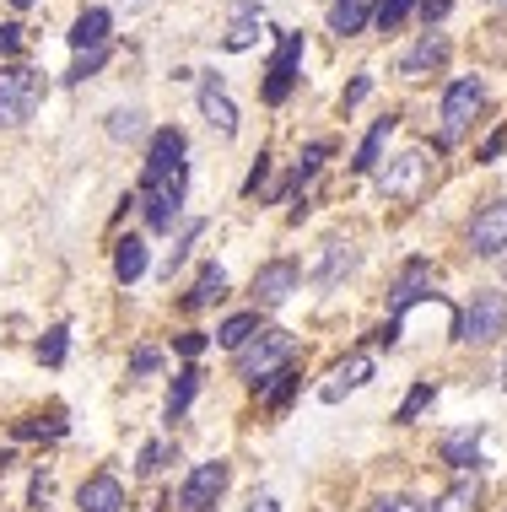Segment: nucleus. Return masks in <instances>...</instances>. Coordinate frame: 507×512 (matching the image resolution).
I'll list each match as a JSON object with an SVG mask.
<instances>
[{
	"mask_svg": "<svg viewBox=\"0 0 507 512\" xmlns=\"http://www.w3.org/2000/svg\"><path fill=\"white\" fill-rule=\"evenodd\" d=\"M195 394H200V372L195 367H184L173 378V389H168V405H162V415H168V421H184V410L195 405Z\"/></svg>",
	"mask_w": 507,
	"mask_h": 512,
	"instance_id": "obj_26",
	"label": "nucleus"
},
{
	"mask_svg": "<svg viewBox=\"0 0 507 512\" xmlns=\"http://www.w3.org/2000/svg\"><path fill=\"white\" fill-rule=\"evenodd\" d=\"M502 389H507V356H502Z\"/></svg>",
	"mask_w": 507,
	"mask_h": 512,
	"instance_id": "obj_49",
	"label": "nucleus"
},
{
	"mask_svg": "<svg viewBox=\"0 0 507 512\" xmlns=\"http://www.w3.org/2000/svg\"><path fill=\"white\" fill-rule=\"evenodd\" d=\"M400 130V114H383V119H373V130L362 135V146H356V162L351 168L356 173H378V162H383V146H389V135Z\"/></svg>",
	"mask_w": 507,
	"mask_h": 512,
	"instance_id": "obj_19",
	"label": "nucleus"
},
{
	"mask_svg": "<svg viewBox=\"0 0 507 512\" xmlns=\"http://www.w3.org/2000/svg\"><path fill=\"white\" fill-rule=\"evenodd\" d=\"M367 512H427V507H421V496H410V491H389V496H373Z\"/></svg>",
	"mask_w": 507,
	"mask_h": 512,
	"instance_id": "obj_34",
	"label": "nucleus"
},
{
	"mask_svg": "<svg viewBox=\"0 0 507 512\" xmlns=\"http://www.w3.org/2000/svg\"><path fill=\"white\" fill-rule=\"evenodd\" d=\"M65 345H71V329L54 324L49 335L38 340V362H44V367H60V362H65Z\"/></svg>",
	"mask_w": 507,
	"mask_h": 512,
	"instance_id": "obj_31",
	"label": "nucleus"
},
{
	"mask_svg": "<svg viewBox=\"0 0 507 512\" xmlns=\"http://www.w3.org/2000/svg\"><path fill=\"white\" fill-rule=\"evenodd\" d=\"M259 308L254 313H232V318H222V329H216V345H227V351H243L254 335H259Z\"/></svg>",
	"mask_w": 507,
	"mask_h": 512,
	"instance_id": "obj_25",
	"label": "nucleus"
},
{
	"mask_svg": "<svg viewBox=\"0 0 507 512\" xmlns=\"http://www.w3.org/2000/svg\"><path fill=\"white\" fill-rule=\"evenodd\" d=\"M330 157V141H308L303 146V157H297V168H292V178H286L281 189H297V184H308L313 173H319V162Z\"/></svg>",
	"mask_w": 507,
	"mask_h": 512,
	"instance_id": "obj_28",
	"label": "nucleus"
},
{
	"mask_svg": "<svg viewBox=\"0 0 507 512\" xmlns=\"http://www.w3.org/2000/svg\"><path fill=\"white\" fill-rule=\"evenodd\" d=\"M76 512H125V486L114 475H87L76 491Z\"/></svg>",
	"mask_w": 507,
	"mask_h": 512,
	"instance_id": "obj_16",
	"label": "nucleus"
},
{
	"mask_svg": "<svg viewBox=\"0 0 507 512\" xmlns=\"http://www.w3.org/2000/svg\"><path fill=\"white\" fill-rule=\"evenodd\" d=\"M227 480H232V464H227V459L195 464V469H189V480H184V486H178L173 507H178V512H211L216 502H222Z\"/></svg>",
	"mask_w": 507,
	"mask_h": 512,
	"instance_id": "obj_6",
	"label": "nucleus"
},
{
	"mask_svg": "<svg viewBox=\"0 0 507 512\" xmlns=\"http://www.w3.org/2000/svg\"><path fill=\"white\" fill-rule=\"evenodd\" d=\"M416 11H421V22H427V27H437L448 11H454V0H416Z\"/></svg>",
	"mask_w": 507,
	"mask_h": 512,
	"instance_id": "obj_38",
	"label": "nucleus"
},
{
	"mask_svg": "<svg viewBox=\"0 0 507 512\" xmlns=\"http://www.w3.org/2000/svg\"><path fill=\"white\" fill-rule=\"evenodd\" d=\"M108 33H114V17H108L103 6H87V11H81V17L71 22V33H65V38H71L76 54H87V49H103Z\"/></svg>",
	"mask_w": 507,
	"mask_h": 512,
	"instance_id": "obj_18",
	"label": "nucleus"
},
{
	"mask_svg": "<svg viewBox=\"0 0 507 512\" xmlns=\"http://www.w3.org/2000/svg\"><path fill=\"white\" fill-rule=\"evenodd\" d=\"M432 399H437V383H416V389H410V394L400 399V410H394V426H410L421 410L432 405Z\"/></svg>",
	"mask_w": 507,
	"mask_h": 512,
	"instance_id": "obj_29",
	"label": "nucleus"
},
{
	"mask_svg": "<svg viewBox=\"0 0 507 512\" xmlns=\"http://www.w3.org/2000/svg\"><path fill=\"white\" fill-rule=\"evenodd\" d=\"M11 6H17V11H27V6H33V0H11Z\"/></svg>",
	"mask_w": 507,
	"mask_h": 512,
	"instance_id": "obj_48",
	"label": "nucleus"
},
{
	"mask_svg": "<svg viewBox=\"0 0 507 512\" xmlns=\"http://www.w3.org/2000/svg\"><path fill=\"white\" fill-rule=\"evenodd\" d=\"M437 459H443L448 469H459V475H475V469L486 464V453H481V426L443 432V437H437Z\"/></svg>",
	"mask_w": 507,
	"mask_h": 512,
	"instance_id": "obj_14",
	"label": "nucleus"
},
{
	"mask_svg": "<svg viewBox=\"0 0 507 512\" xmlns=\"http://www.w3.org/2000/svg\"><path fill=\"white\" fill-rule=\"evenodd\" d=\"M502 248H507V195L475 205V216H470V254L475 259H497Z\"/></svg>",
	"mask_w": 507,
	"mask_h": 512,
	"instance_id": "obj_9",
	"label": "nucleus"
},
{
	"mask_svg": "<svg viewBox=\"0 0 507 512\" xmlns=\"http://www.w3.org/2000/svg\"><path fill=\"white\" fill-rule=\"evenodd\" d=\"M367 378H373V362H367V356H351V362L335 367V383H324L319 399H324V405H340V399H346L351 389H362Z\"/></svg>",
	"mask_w": 507,
	"mask_h": 512,
	"instance_id": "obj_20",
	"label": "nucleus"
},
{
	"mask_svg": "<svg viewBox=\"0 0 507 512\" xmlns=\"http://www.w3.org/2000/svg\"><path fill=\"white\" fill-rule=\"evenodd\" d=\"M502 335H507V292L475 286V297L464 302V313L454 318V340L459 345H497Z\"/></svg>",
	"mask_w": 507,
	"mask_h": 512,
	"instance_id": "obj_2",
	"label": "nucleus"
},
{
	"mask_svg": "<svg viewBox=\"0 0 507 512\" xmlns=\"http://www.w3.org/2000/svg\"><path fill=\"white\" fill-rule=\"evenodd\" d=\"M249 512H281V507H276V496H254Z\"/></svg>",
	"mask_w": 507,
	"mask_h": 512,
	"instance_id": "obj_45",
	"label": "nucleus"
},
{
	"mask_svg": "<svg viewBox=\"0 0 507 512\" xmlns=\"http://www.w3.org/2000/svg\"><path fill=\"white\" fill-rule=\"evenodd\" d=\"M497 275H502V281H507V248H502V254H497Z\"/></svg>",
	"mask_w": 507,
	"mask_h": 512,
	"instance_id": "obj_47",
	"label": "nucleus"
},
{
	"mask_svg": "<svg viewBox=\"0 0 507 512\" xmlns=\"http://www.w3.org/2000/svg\"><path fill=\"white\" fill-rule=\"evenodd\" d=\"M259 27H265V6H259V0H238V6H232V27H227V38H222V49L227 54L254 49L259 44Z\"/></svg>",
	"mask_w": 507,
	"mask_h": 512,
	"instance_id": "obj_15",
	"label": "nucleus"
},
{
	"mask_svg": "<svg viewBox=\"0 0 507 512\" xmlns=\"http://www.w3.org/2000/svg\"><path fill=\"white\" fill-rule=\"evenodd\" d=\"M292 351H297V335H292V329L265 324L249 345H243V351H232V367H238V378L249 383V389H270V378H276V372L292 362Z\"/></svg>",
	"mask_w": 507,
	"mask_h": 512,
	"instance_id": "obj_1",
	"label": "nucleus"
},
{
	"mask_svg": "<svg viewBox=\"0 0 507 512\" xmlns=\"http://www.w3.org/2000/svg\"><path fill=\"white\" fill-rule=\"evenodd\" d=\"M49 491H54V486H49V475H33V491H27V502L44 507V502H49Z\"/></svg>",
	"mask_w": 507,
	"mask_h": 512,
	"instance_id": "obj_44",
	"label": "nucleus"
},
{
	"mask_svg": "<svg viewBox=\"0 0 507 512\" xmlns=\"http://www.w3.org/2000/svg\"><path fill=\"white\" fill-rule=\"evenodd\" d=\"M168 459H178V453H168V442H146V448H141V464H135V469H141V475H157Z\"/></svg>",
	"mask_w": 507,
	"mask_h": 512,
	"instance_id": "obj_36",
	"label": "nucleus"
},
{
	"mask_svg": "<svg viewBox=\"0 0 507 512\" xmlns=\"http://www.w3.org/2000/svg\"><path fill=\"white\" fill-rule=\"evenodd\" d=\"M200 114L216 135H238V108H232V98L222 92L216 76H205V87H200Z\"/></svg>",
	"mask_w": 507,
	"mask_h": 512,
	"instance_id": "obj_17",
	"label": "nucleus"
},
{
	"mask_svg": "<svg viewBox=\"0 0 507 512\" xmlns=\"http://www.w3.org/2000/svg\"><path fill=\"white\" fill-rule=\"evenodd\" d=\"M297 286H303V265L297 259H270V265L254 270V308H281Z\"/></svg>",
	"mask_w": 507,
	"mask_h": 512,
	"instance_id": "obj_11",
	"label": "nucleus"
},
{
	"mask_svg": "<svg viewBox=\"0 0 507 512\" xmlns=\"http://www.w3.org/2000/svg\"><path fill=\"white\" fill-rule=\"evenodd\" d=\"M49 98V81L33 65H0V130H22Z\"/></svg>",
	"mask_w": 507,
	"mask_h": 512,
	"instance_id": "obj_3",
	"label": "nucleus"
},
{
	"mask_svg": "<svg viewBox=\"0 0 507 512\" xmlns=\"http://www.w3.org/2000/svg\"><path fill=\"white\" fill-rule=\"evenodd\" d=\"M356 265H362V248L346 243V238H330L319 248V265H313V286H324V292H335L340 281H351Z\"/></svg>",
	"mask_w": 507,
	"mask_h": 512,
	"instance_id": "obj_13",
	"label": "nucleus"
},
{
	"mask_svg": "<svg viewBox=\"0 0 507 512\" xmlns=\"http://www.w3.org/2000/svg\"><path fill=\"white\" fill-rule=\"evenodd\" d=\"M448 33H437V27H427V33H416V44H410L405 54H400V76L405 81H427L432 71H443L448 65Z\"/></svg>",
	"mask_w": 507,
	"mask_h": 512,
	"instance_id": "obj_12",
	"label": "nucleus"
},
{
	"mask_svg": "<svg viewBox=\"0 0 507 512\" xmlns=\"http://www.w3.org/2000/svg\"><path fill=\"white\" fill-rule=\"evenodd\" d=\"M146 130H152V124H146V108H114V114L103 119V135L114 146H130V141H146Z\"/></svg>",
	"mask_w": 507,
	"mask_h": 512,
	"instance_id": "obj_21",
	"label": "nucleus"
},
{
	"mask_svg": "<svg viewBox=\"0 0 507 512\" xmlns=\"http://www.w3.org/2000/svg\"><path fill=\"white\" fill-rule=\"evenodd\" d=\"M303 49H308V38H303V33H286V38H281L276 60H270V71H265V92H259V98H265L270 108L292 98V87H297V65H303Z\"/></svg>",
	"mask_w": 507,
	"mask_h": 512,
	"instance_id": "obj_10",
	"label": "nucleus"
},
{
	"mask_svg": "<svg viewBox=\"0 0 507 512\" xmlns=\"http://www.w3.org/2000/svg\"><path fill=\"white\" fill-rule=\"evenodd\" d=\"M297 383H303V372H297L292 362H286V367L276 372V383H270L265 405H270V410H286V405H292V394H297Z\"/></svg>",
	"mask_w": 507,
	"mask_h": 512,
	"instance_id": "obj_30",
	"label": "nucleus"
},
{
	"mask_svg": "<svg viewBox=\"0 0 507 512\" xmlns=\"http://www.w3.org/2000/svg\"><path fill=\"white\" fill-rule=\"evenodd\" d=\"M502 146H507V130H497V135H486V146L475 151V162H497V157H502Z\"/></svg>",
	"mask_w": 507,
	"mask_h": 512,
	"instance_id": "obj_42",
	"label": "nucleus"
},
{
	"mask_svg": "<svg viewBox=\"0 0 507 512\" xmlns=\"http://www.w3.org/2000/svg\"><path fill=\"white\" fill-rule=\"evenodd\" d=\"M367 22H373V0H330V33L356 38L367 33Z\"/></svg>",
	"mask_w": 507,
	"mask_h": 512,
	"instance_id": "obj_22",
	"label": "nucleus"
},
{
	"mask_svg": "<svg viewBox=\"0 0 507 512\" xmlns=\"http://www.w3.org/2000/svg\"><path fill=\"white\" fill-rule=\"evenodd\" d=\"M427 512H481V480H475V475H459Z\"/></svg>",
	"mask_w": 507,
	"mask_h": 512,
	"instance_id": "obj_23",
	"label": "nucleus"
},
{
	"mask_svg": "<svg viewBox=\"0 0 507 512\" xmlns=\"http://www.w3.org/2000/svg\"><path fill=\"white\" fill-rule=\"evenodd\" d=\"M367 92H373V76H367V71H362V76H356V81H351V87H346V92H340V108H356V103H362V98H367Z\"/></svg>",
	"mask_w": 507,
	"mask_h": 512,
	"instance_id": "obj_39",
	"label": "nucleus"
},
{
	"mask_svg": "<svg viewBox=\"0 0 507 512\" xmlns=\"http://www.w3.org/2000/svg\"><path fill=\"white\" fill-rule=\"evenodd\" d=\"M114 275H119L125 286L141 281V275H146V238H135V232H130V238L114 243Z\"/></svg>",
	"mask_w": 507,
	"mask_h": 512,
	"instance_id": "obj_24",
	"label": "nucleus"
},
{
	"mask_svg": "<svg viewBox=\"0 0 507 512\" xmlns=\"http://www.w3.org/2000/svg\"><path fill=\"white\" fill-rule=\"evenodd\" d=\"M200 232H205V221H189V227H184V238H178L173 243V254H168V265H162V270H178V265H184V259H189V248H195V238H200Z\"/></svg>",
	"mask_w": 507,
	"mask_h": 512,
	"instance_id": "obj_35",
	"label": "nucleus"
},
{
	"mask_svg": "<svg viewBox=\"0 0 507 512\" xmlns=\"http://www.w3.org/2000/svg\"><path fill=\"white\" fill-rule=\"evenodd\" d=\"M378 195L383 200H405V205H416L421 195H427V184H432V162H427V151H400L394 162H378Z\"/></svg>",
	"mask_w": 507,
	"mask_h": 512,
	"instance_id": "obj_4",
	"label": "nucleus"
},
{
	"mask_svg": "<svg viewBox=\"0 0 507 512\" xmlns=\"http://www.w3.org/2000/svg\"><path fill=\"white\" fill-rule=\"evenodd\" d=\"M157 6V0H119V11H130V17H135V11H152Z\"/></svg>",
	"mask_w": 507,
	"mask_h": 512,
	"instance_id": "obj_46",
	"label": "nucleus"
},
{
	"mask_svg": "<svg viewBox=\"0 0 507 512\" xmlns=\"http://www.w3.org/2000/svg\"><path fill=\"white\" fill-rule=\"evenodd\" d=\"M486 6H507V0H486Z\"/></svg>",
	"mask_w": 507,
	"mask_h": 512,
	"instance_id": "obj_50",
	"label": "nucleus"
},
{
	"mask_svg": "<svg viewBox=\"0 0 507 512\" xmlns=\"http://www.w3.org/2000/svg\"><path fill=\"white\" fill-rule=\"evenodd\" d=\"M22 49V27L17 22H0V54H17Z\"/></svg>",
	"mask_w": 507,
	"mask_h": 512,
	"instance_id": "obj_43",
	"label": "nucleus"
},
{
	"mask_svg": "<svg viewBox=\"0 0 507 512\" xmlns=\"http://www.w3.org/2000/svg\"><path fill=\"white\" fill-rule=\"evenodd\" d=\"M108 54H114V49H87V54H76V65H71V76H65V81H71V87H81V81H87V76H98L103 71V65H108Z\"/></svg>",
	"mask_w": 507,
	"mask_h": 512,
	"instance_id": "obj_32",
	"label": "nucleus"
},
{
	"mask_svg": "<svg viewBox=\"0 0 507 512\" xmlns=\"http://www.w3.org/2000/svg\"><path fill=\"white\" fill-rule=\"evenodd\" d=\"M437 286V270H432V259H405V270L394 275V286H389V318H405L416 302H427V297H443V292H432Z\"/></svg>",
	"mask_w": 507,
	"mask_h": 512,
	"instance_id": "obj_8",
	"label": "nucleus"
},
{
	"mask_svg": "<svg viewBox=\"0 0 507 512\" xmlns=\"http://www.w3.org/2000/svg\"><path fill=\"white\" fill-rule=\"evenodd\" d=\"M265 178H270V151H259V157H254V173H249V184H243V195H259V189H265Z\"/></svg>",
	"mask_w": 507,
	"mask_h": 512,
	"instance_id": "obj_40",
	"label": "nucleus"
},
{
	"mask_svg": "<svg viewBox=\"0 0 507 512\" xmlns=\"http://www.w3.org/2000/svg\"><path fill=\"white\" fill-rule=\"evenodd\" d=\"M173 345H178V351H184V356H189V362H195V356H200V351H205V345H211V340H205V335H200V329H189V335H178Z\"/></svg>",
	"mask_w": 507,
	"mask_h": 512,
	"instance_id": "obj_41",
	"label": "nucleus"
},
{
	"mask_svg": "<svg viewBox=\"0 0 507 512\" xmlns=\"http://www.w3.org/2000/svg\"><path fill=\"white\" fill-rule=\"evenodd\" d=\"M184 151H189V141H184V130H173V124L152 135V146H146V173H141V195L146 189H162L168 178H178L189 168Z\"/></svg>",
	"mask_w": 507,
	"mask_h": 512,
	"instance_id": "obj_7",
	"label": "nucleus"
},
{
	"mask_svg": "<svg viewBox=\"0 0 507 512\" xmlns=\"http://www.w3.org/2000/svg\"><path fill=\"white\" fill-rule=\"evenodd\" d=\"M222 297H227V270L222 265H205L200 281H195V292L184 297V308H211V302H222Z\"/></svg>",
	"mask_w": 507,
	"mask_h": 512,
	"instance_id": "obj_27",
	"label": "nucleus"
},
{
	"mask_svg": "<svg viewBox=\"0 0 507 512\" xmlns=\"http://www.w3.org/2000/svg\"><path fill=\"white\" fill-rule=\"evenodd\" d=\"M410 11H416V0H378V6H373V22L383 27V33H394V27H400Z\"/></svg>",
	"mask_w": 507,
	"mask_h": 512,
	"instance_id": "obj_33",
	"label": "nucleus"
},
{
	"mask_svg": "<svg viewBox=\"0 0 507 512\" xmlns=\"http://www.w3.org/2000/svg\"><path fill=\"white\" fill-rule=\"evenodd\" d=\"M157 367H162V351H157V345H141V351L130 356V372H135V378H146V372H157Z\"/></svg>",
	"mask_w": 507,
	"mask_h": 512,
	"instance_id": "obj_37",
	"label": "nucleus"
},
{
	"mask_svg": "<svg viewBox=\"0 0 507 512\" xmlns=\"http://www.w3.org/2000/svg\"><path fill=\"white\" fill-rule=\"evenodd\" d=\"M481 108H486V81L481 76H454V81H448V92H443V141H437V146L459 141V135L475 124Z\"/></svg>",
	"mask_w": 507,
	"mask_h": 512,
	"instance_id": "obj_5",
	"label": "nucleus"
}]
</instances>
